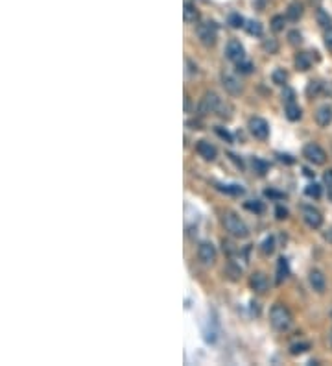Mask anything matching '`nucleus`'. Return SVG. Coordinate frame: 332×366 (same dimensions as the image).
<instances>
[{
	"instance_id": "0eeeda50",
	"label": "nucleus",
	"mask_w": 332,
	"mask_h": 366,
	"mask_svg": "<svg viewBox=\"0 0 332 366\" xmlns=\"http://www.w3.org/2000/svg\"><path fill=\"white\" fill-rule=\"evenodd\" d=\"M249 131L251 135L259 141H266L268 139V135H270V126L264 119H260V117H255V119H251L249 121Z\"/></svg>"
},
{
	"instance_id": "f704fd0d",
	"label": "nucleus",
	"mask_w": 332,
	"mask_h": 366,
	"mask_svg": "<svg viewBox=\"0 0 332 366\" xmlns=\"http://www.w3.org/2000/svg\"><path fill=\"white\" fill-rule=\"evenodd\" d=\"M216 133L220 135L221 139H225L227 143H233V137H231V133L227 130H223V128H216Z\"/></svg>"
},
{
	"instance_id": "72a5a7b5",
	"label": "nucleus",
	"mask_w": 332,
	"mask_h": 366,
	"mask_svg": "<svg viewBox=\"0 0 332 366\" xmlns=\"http://www.w3.org/2000/svg\"><path fill=\"white\" fill-rule=\"evenodd\" d=\"M323 37H325V47H327L328 50H332V26L325 30V35H323Z\"/></svg>"
},
{
	"instance_id": "2f4dec72",
	"label": "nucleus",
	"mask_w": 332,
	"mask_h": 366,
	"mask_svg": "<svg viewBox=\"0 0 332 366\" xmlns=\"http://www.w3.org/2000/svg\"><path fill=\"white\" fill-rule=\"evenodd\" d=\"M246 209H249V211L253 213H262L264 211V205L260 202H257V200H251V202H246Z\"/></svg>"
},
{
	"instance_id": "f257e3e1",
	"label": "nucleus",
	"mask_w": 332,
	"mask_h": 366,
	"mask_svg": "<svg viewBox=\"0 0 332 366\" xmlns=\"http://www.w3.org/2000/svg\"><path fill=\"white\" fill-rule=\"evenodd\" d=\"M270 322L277 331H288L292 328V313L288 311V307L283 304H275L270 311Z\"/></svg>"
},
{
	"instance_id": "f8f14e48",
	"label": "nucleus",
	"mask_w": 332,
	"mask_h": 366,
	"mask_svg": "<svg viewBox=\"0 0 332 366\" xmlns=\"http://www.w3.org/2000/svg\"><path fill=\"white\" fill-rule=\"evenodd\" d=\"M308 281H310V287L319 294L325 292V289H327V280H325L321 270H312L308 274Z\"/></svg>"
},
{
	"instance_id": "bb28decb",
	"label": "nucleus",
	"mask_w": 332,
	"mask_h": 366,
	"mask_svg": "<svg viewBox=\"0 0 332 366\" xmlns=\"http://www.w3.org/2000/svg\"><path fill=\"white\" fill-rule=\"evenodd\" d=\"M284 22H286V20H284L283 15H275L273 19H271V30H273V32H283Z\"/></svg>"
},
{
	"instance_id": "20e7f679",
	"label": "nucleus",
	"mask_w": 332,
	"mask_h": 366,
	"mask_svg": "<svg viewBox=\"0 0 332 366\" xmlns=\"http://www.w3.org/2000/svg\"><path fill=\"white\" fill-rule=\"evenodd\" d=\"M221 78V85L225 87V91L229 93V95H240L242 91H244V85H242V80L238 76H236L235 73H231V71H221L220 74Z\"/></svg>"
},
{
	"instance_id": "c85d7f7f",
	"label": "nucleus",
	"mask_w": 332,
	"mask_h": 366,
	"mask_svg": "<svg viewBox=\"0 0 332 366\" xmlns=\"http://www.w3.org/2000/svg\"><path fill=\"white\" fill-rule=\"evenodd\" d=\"M236 68H238V73L242 74H249L253 73V63L247 61V59H242L240 63H236Z\"/></svg>"
},
{
	"instance_id": "7c9ffc66",
	"label": "nucleus",
	"mask_w": 332,
	"mask_h": 366,
	"mask_svg": "<svg viewBox=\"0 0 332 366\" xmlns=\"http://www.w3.org/2000/svg\"><path fill=\"white\" fill-rule=\"evenodd\" d=\"M244 22H246V20H244V17H240L238 13H233L231 17H229V25H231L233 28H242V26H244Z\"/></svg>"
},
{
	"instance_id": "4be33fe9",
	"label": "nucleus",
	"mask_w": 332,
	"mask_h": 366,
	"mask_svg": "<svg viewBox=\"0 0 332 366\" xmlns=\"http://www.w3.org/2000/svg\"><path fill=\"white\" fill-rule=\"evenodd\" d=\"M251 165H253V170H255L257 174H260V176H264V174L268 172V163L262 161V159L253 157L251 159Z\"/></svg>"
},
{
	"instance_id": "6ab92c4d",
	"label": "nucleus",
	"mask_w": 332,
	"mask_h": 366,
	"mask_svg": "<svg viewBox=\"0 0 332 366\" xmlns=\"http://www.w3.org/2000/svg\"><path fill=\"white\" fill-rule=\"evenodd\" d=\"M301 115H303V111H301V107L295 104V102H290V104H286V117H288V121L295 122L301 119Z\"/></svg>"
},
{
	"instance_id": "412c9836",
	"label": "nucleus",
	"mask_w": 332,
	"mask_h": 366,
	"mask_svg": "<svg viewBox=\"0 0 332 366\" xmlns=\"http://www.w3.org/2000/svg\"><path fill=\"white\" fill-rule=\"evenodd\" d=\"M271 80H273L275 85H284V83L288 82V74L284 73V68H277L271 74Z\"/></svg>"
},
{
	"instance_id": "9b49d317",
	"label": "nucleus",
	"mask_w": 332,
	"mask_h": 366,
	"mask_svg": "<svg viewBox=\"0 0 332 366\" xmlns=\"http://www.w3.org/2000/svg\"><path fill=\"white\" fill-rule=\"evenodd\" d=\"M196 152L201 155L203 159H207V161H214V159H216V155H218L216 146L211 145L209 141H197Z\"/></svg>"
},
{
	"instance_id": "9d476101",
	"label": "nucleus",
	"mask_w": 332,
	"mask_h": 366,
	"mask_svg": "<svg viewBox=\"0 0 332 366\" xmlns=\"http://www.w3.org/2000/svg\"><path fill=\"white\" fill-rule=\"evenodd\" d=\"M197 256H199V261L203 265H214L216 261V248L212 242H201L199 248H197Z\"/></svg>"
},
{
	"instance_id": "ddd939ff",
	"label": "nucleus",
	"mask_w": 332,
	"mask_h": 366,
	"mask_svg": "<svg viewBox=\"0 0 332 366\" xmlns=\"http://www.w3.org/2000/svg\"><path fill=\"white\" fill-rule=\"evenodd\" d=\"M251 287H253V290H257V292H266L268 287H270V281H268L266 274L257 272V274L251 276Z\"/></svg>"
},
{
	"instance_id": "aec40b11",
	"label": "nucleus",
	"mask_w": 332,
	"mask_h": 366,
	"mask_svg": "<svg viewBox=\"0 0 332 366\" xmlns=\"http://www.w3.org/2000/svg\"><path fill=\"white\" fill-rule=\"evenodd\" d=\"M244 28H246V32L249 35H257V37H260L262 35V25H260L259 20H247L246 25H244Z\"/></svg>"
},
{
	"instance_id": "58836bf2",
	"label": "nucleus",
	"mask_w": 332,
	"mask_h": 366,
	"mask_svg": "<svg viewBox=\"0 0 332 366\" xmlns=\"http://www.w3.org/2000/svg\"><path fill=\"white\" fill-rule=\"evenodd\" d=\"M319 89V83L318 82H310V85H308V95H312V93H318Z\"/></svg>"
},
{
	"instance_id": "e433bc0d",
	"label": "nucleus",
	"mask_w": 332,
	"mask_h": 366,
	"mask_svg": "<svg viewBox=\"0 0 332 366\" xmlns=\"http://www.w3.org/2000/svg\"><path fill=\"white\" fill-rule=\"evenodd\" d=\"M283 98H284V102H286V104H290V102H295L294 100L295 93L292 91V89H286V91H284V95H283Z\"/></svg>"
},
{
	"instance_id": "a19ab883",
	"label": "nucleus",
	"mask_w": 332,
	"mask_h": 366,
	"mask_svg": "<svg viewBox=\"0 0 332 366\" xmlns=\"http://www.w3.org/2000/svg\"><path fill=\"white\" fill-rule=\"evenodd\" d=\"M325 239L332 242V230H330V232H328V233H325Z\"/></svg>"
},
{
	"instance_id": "cd10ccee",
	"label": "nucleus",
	"mask_w": 332,
	"mask_h": 366,
	"mask_svg": "<svg viewBox=\"0 0 332 366\" xmlns=\"http://www.w3.org/2000/svg\"><path fill=\"white\" fill-rule=\"evenodd\" d=\"M304 193H307V196H310V198H319L321 196V187H319L318 183H310V185L304 189Z\"/></svg>"
},
{
	"instance_id": "a878e982",
	"label": "nucleus",
	"mask_w": 332,
	"mask_h": 366,
	"mask_svg": "<svg viewBox=\"0 0 332 366\" xmlns=\"http://www.w3.org/2000/svg\"><path fill=\"white\" fill-rule=\"evenodd\" d=\"M218 189L223 191V193H227V194H235V196L244 194V189L238 187V185H218Z\"/></svg>"
},
{
	"instance_id": "a211bd4d",
	"label": "nucleus",
	"mask_w": 332,
	"mask_h": 366,
	"mask_svg": "<svg viewBox=\"0 0 332 366\" xmlns=\"http://www.w3.org/2000/svg\"><path fill=\"white\" fill-rule=\"evenodd\" d=\"M288 274H290L288 261H286V257H280V259L277 261V283H283V281L288 278Z\"/></svg>"
},
{
	"instance_id": "5701e85b",
	"label": "nucleus",
	"mask_w": 332,
	"mask_h": 366,
	"mask_svg": "<svg viewBox=\"0 0 332 366\" xmlns=\"http://www.w3.org/2000/svg\"><path fill=\"white\" fill-rule=\"evenodd\" d=\"M308 350H310V344H308V342H295V344L290 346V353H292V355H301V353L308 352Z\"/></svg>"
},
{
	"instance_id": "dca6fc26",
	"label": "nucleus",
	"mask_w": 332,
	"mask_h": 366,
	"mask_svg": "<svg viewBox=\"0 0 332 366\" xmlns=\"http://www.w3.org/2000/svg\"><path fill=\"white\" fill-rule=\"evenodd\" d=\"M183 17L188 25H196L197 20H199V11H197V8L194 4L187 2V4H185V10H183Z\"/></svg>"
},
{
	"instance_id": "f03ea898",
	"label": "nucleus",
	"mask_w": 332,
	"mask_h": 366,
	"mask_svg": "<svg viewBox=\"0 0 332 366\" xmlns=\"http://www.w3.org/2000/svg\"><path fill=\"white\" fill-rule=\"evenodd\" d=\"M221 222H223V226H225L227 232L231 233L233 237H236V239H244V237L249 235V230H247L246 222L242 220L236 213L225 211L223 213V217H221Z\"/></svg>"
},
{
	"instance_id": "1a4fd4ad",
	"label": "nucleus",
	"mask_w": 332,
	"mask_h": 366,
	"mask_svg": "<svg viewBox=\"0 0 332 366\" xmlns=\"http://www.w3.org/2000/svg\"><path fill=\"white\" fill-rule=\"evenodd\" d=\"M225 56L231 59L233 63H240L242 59H246V50H244V47H242L240 41L233 39V41H229V43H227Z\"/></svg>"
},
{
	"instance_id": "4c0bfd02",
	"label": "nucleus",
	"mask_w": 332,
	"mask_h": 366,
	"mask_svg": "<svg viewBox=\"0 0 332 366\" xmlns=\"http://www.w3.org/2000/svg\"><path fill=\"white\" fill-rule=\"evenodd\" d=\"M323 181L327 183L328 189H332V169H330V170H327V172L323 174Z\"/></svg>"
},
{
	"instance_id": "ea45409f",
	"label": "nucleus",
	"mask_w": 332,
	"mask_h": 366,
	"mask_svg": "<svg viewBox=\"0 0 332 366\" xmlns=\"http://www.w3.org/2000/svg\"><path fill=\"white\" fill-rule=\"evenodd\" d=\"M280 161H286V163H294V159H290V155H279Z\"/></svg>"
},
{
	"instance_id": "6e6552de",
	"label": "nucleus",
	"mask_w": 332,
	"mask_h": 366,
	"mask_svg": "<svg viewBox=\"0 0 332 366\" xmlns=\"http://www.w3.org/2000/svg\"><path fill=\"white\" fill-rule=\"evenodd\" d=\"M303 220L308 227L318 230V227H321V224H323V215H321V211L316 209L314 205H304L303 208Z\"/></svg>"
},
{
	"instance_id": "393cba45",
	"label": "nucleus",
	"mask_w": 332,
	"mask_h": 366,
	"mask_svg": "<svg viewBox=\"0 0 332 366\" xmlns=\"http://www.w3.org/2000/svg\"><path fill=\"white\" fill-rule=\"evenodd\" d=\"M318 22L323 30H327L332 26V19L328 17V13H325L323 10H318Z\"/></svg>"
},
{
	"instance_id": "423d86ee",
	"label": "nucleus",
	"mask_w": 332,
	"mask_h": 366,
	"mask_svg": "<svg viewBox=\"0 0 332 366\" xmlns=\"http://www.w3.org/2000/svg\"><path fill=\"white\" fill-rule=\"evenodd\" d=\"M303 155L314 165H323L325 161H327V154H325V150H323L319 145H316V143H310V145L304 146Z\"/></svg>"
},
{
	"instance_id": "39448f33",
	"label": "nucleus",
	"mask_w": 332,
	"mask_h": 366,
	"mask_svg": "<svg viewBox=\"0 0 332 366\" xmlns=\"http://www.w3.org/2000/svg\"><path fill=\"white\" fill-rule=\"evenodd\" d=\"M221 107V100L216 93H205L199 102V113L201 115H209V113H216Z\"/></svg>"
},
{
	"instance_id": "4468645a",
	"label": "nucleus",
	"mask_w": 332,
	"mask_h": 366,
	"mask_svg": "<svg viewBox=\"0 0 332 366\" xmlns=\"http://www.w3.org/2000/svg\"><path fill=\"white\" fill-rule=\"evenodd\" d=\"M316 122H318L321 128L328 126L332 122V107L330 106H321L316 111Z\"/></svg>"
},
{
	"instance_id": "f3484780",
	"label": "nucleus",
	"mask_w": 332,
	"mask_h": 366,
	"mask_svg": "<svg viewBox=\"0 0 332 366\" xmlns=\"http://www.w3.org/2000/svg\"><path fill=\"white\" fill-rule=\"evenodd\" d=\"M295 67H297V71H308V68L312 67V56L308 52H299L297 56H295Z\"/></svg>"
},
{
	"instance_id": "2eb2a0df",
	"label": "nucleus",
	"mask_w": 332,
	"mask_h": 366,
	"mask_svg": "<svg viewBox=\"0 0 332 366\" xmlns=\"http://www.w3.org/2000/svg\"><path fill=\"white\" fill-rule=\"evenodd\" d=\"M301 17H303V4H301L299 0H295V2H292V4L288 6V10H286V19L292 20V22H297Z\"/></svg>"
},
{
	"instance_id": "7ed1b4c3",
	"label": "nucleus",
	"mask_w": 332,
	"mask_h": 366,
	"mask_svg": "<svg viewBox=\"0 0 332 366\" xmlns=\"http://www.w3.org/2000/svg\"><path fill=\"white\" fill-rule=\"evenodd\" d=\"M196 34L197 39H199V43L205 44V47H212V44L216 43L218 39V26L216 22H212V20H205V22H199L196 28Z\"/></svg>"
},
{
	"instance_id": "473e14b6",
	"label": "nucleus",
	"mask_w": 332,
	"mask_h": 366,
	"mask_svg": "<svg viewBox=\"0 0 332 366\" xmlns=\"http://www.w3.org/2000/svg\"><path fill=\"white\" fill-rule=\"evenodd\" d=\"M288 39H290V44H294V47H297V44L303 43V35L299 34V32H290L288 34Z\"/></svg>"
},
{
	"instance_id": "79ce46f5",
	"label": "nucleus",
	"mask_w": 332,
	"mask_h": 366,
	"mask_svg": "<svg viewBox=\"0 0 332 366\" xmlns=\"http://www.w3.org/2000/svg\"><path fill=\"white\" fill-rule=\"evenodd\" d=\"M308 2H310V4H312V6H316V8H318L319 2H321V0H308Z\"/></svg>"
},
{
	"instance_id": "37998d69",
	"label": "nucleus",
	"mask_w": 332,
	"mask_h": 366,
	"mask_svg": "<svg viewBox=\"0 0 332 366\" xmlns=\"http://www.w3.org/2000/svg\"><path fill=\"white\" fill-rule=\"evenodd\" d=\"M330 342H332V331H330Z\"/></svg>"
},
{
	"instance_id": "c9c22d12",
	"label": "nucleus",
	"mask_w": 332,
	"mask_h": 366,
	"mask_svg": "<svg viewBox=\"0 0 332 366\" xmlns=\"http://www.w3.org/2000/svg\"><path fill=\"white\" fill-rule=\"evenodd\" d=\"M275 215H277V218H279V220H283V218L288 217V209L283 208V205H277V209H275Z\"/></svg>"
},
{
	"instance_id": "b1692460",
	"label": "nucleus",
	"mask_w": 332,
	"mask_h": 366,
	"mask_svg": "<svg viewBox=\"0 0 332 366\" xmlns=\"http://www.w3.org/2000/svg\"><path fill=\"white\" fill-rule=\"evenodd\" d=\"M262 49H264L266 52L275 54L277 50H279V43H277V39H273V37L264 39V41H262Z\"/></svg>"
},
{
	"instance_id": "c756f323",
	"label": "nucleus",
	"mask_w": 332,
	"mask_h": 366,
	"mask_svg": "<svg viewBox=\"0 0 332 366\" xmlns=\"http://www.w3.org/2000/svg\"><path fill=\"white\" fill-rule=\"evenodd\" d=\"M273 250H275V239L273 237H268L264 244H262V251H264L266 256H270V254H273Z\"/></svg>"
}]
</instances>
